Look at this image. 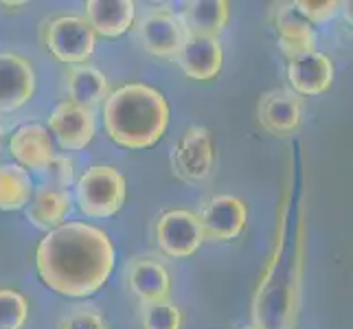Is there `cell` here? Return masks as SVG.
Returning <instances> with one entry per match:
<instances>
[{
    "instance_id": "obj_2",
    "label": "cell",
    "mask_w": 353,
    "mask_h": 329,
    "mask_svg": "<svg viewBox=\"0 0 353 329\" xmlns=\"http://www.w3.org/2000/svg\"><path fill=\"white\" fill-rule=\"evenodd\" d=\"M103 126L121 148H152L169 126V103L161 90L148 83H125L105 97Z\"/></svg>"
},
{
    "instance_id": "obj_18",
    "label": "cell",
    "mask_w": 353,
    "mask_h": 329,
    "mask_svg": "<svg viewBox=\"0 0 353 329\" xmlns=\"http://www.w3.org/2000/svg\"><path fill=\"white\" fill-rule=\"evenodd\" d=\"M64 90L68 94V101L92 108L105 101V97L110 94V81L99 68L90 64H77L68 68L64 77Z\"/></svg>"
},
{
    "instance_id": "obj_20",
    "label": "cell",
    "mask_w": 353,
    "mask_h": 329,
    "mask_svg": "<svg viewBox=\"0 0 353 329\" xmlns=\"http://www.w3.org/2000/svg\"><path fill=\"white\" fill-rule=\"evenodd\" d=\"M70 196L68 191L42 187L31 196L27 204V219L42 230H53L64 224V219L70 213Z\"/></svg>"
},
{
    "instance_id": "obj_19",
    "label": "cell",
    "mask_w": 353,
    "mask_h": 329,
    "mask_svg": "<svg viewBox=\"0 0 353 329\" xmlns=\"http://www.w3.org/2000/svg\"><path fill=\"white\" fill-rule=\"evenodd\" d=\"M128 286L141 303L165 301L172 290L167 268L156 259H137L128 268Z\"/></svg>"
},
{
    "instance_id": "obj_6",
    "label": "cell",
    "mask_w": 353,
    "mask_h": 329,
    "mask_svg": "<svg viewBox=\"0 0 353 329\" xmlns=\"http://www.w3.org/2000/svg\"><path fill=\"white\" fill-rule=\"evenodd\" d=\"M176 174L187 182H202L211 176L215 165V148L211 132L202 126H191L172 152Z\"/></svg>"
},
{
    "instance_id": "obj_17",
    "label": "cell",
    "mask_w": 353,
    "mask_h": 329,
    "mask_svg": "<svg viewBox=\"0 0 353 329\" xmlns=\"http://www.w3.org/2000/svg\"><path fill=\"white\" fill-rule=\"evenodd\" d=\"M178 16L193 38H217L228 24L230 5L224 0H193L182 5Z\"/></svg>"
},
{
    "instance_id": "obj_26",
    "label": "cell",
    "mask_w": 353,
    "mask_h": 329,
    "mask_svg": "<svg viewBox=\"0 0 353 329\" xmlns=\"http://www.w3.org/2000/svg\"><path fill=\"white\" fill-rule=\"evenodd\" d=\"M44 172L51 174V180H53V185H48V187L66 191V187L72 182V161H70V158H66V156H55L53 163L48 165Z\"/></svg>"
},
{
    "instance_id": "obj_4",
    "label": "cell",
    "mask_w": 353,
    "mask_h": 329,
    "mask_svg": "<svg viewBox=\"0 0 353 329\" xmlns=\"http://www.w3.org/2000/svg\"><path fill=\"white\" fill-rule=\"evenodd\" d=\"M44 44L55 59L68 66L86 64L94 53L97 35L79 16H59L44 29Z\"/></svg>"
},
{
    "instance_id": "obj_9",
    "label": "cell",
    "mask_w": 353,
    "mask_h": 329,
    "mask_svg": "<svg viewBox=\"0 0 353 329\" xmlns=\"http://www.w3.org/2000/svg\"><path fill=\"white\" fill-rule=\"evenodd\" d=\"M198 222L204 239L209 237L213 241H233L246 228V202L237 196H215L204 204Z\"/></svg>"
},
{
    "instance_id": "obj_22",
    "label": "cell",
    "mask_w": 353,
    "mask_h": 329,
    "mask_svg": "<svg viewBox=\"0 0 353 329\" xmlns=\"http://www.w3.org/2000/svg\"><path fill=\"white\" fill-rule=\"evenodd\" d=\"M141 323H143V329H180L182 314L169 299L143 303Z\"/></svg>"
},
{
    "instance_id": "obj_23",
    "label": "cell",
    "mask_w": 353,
    "mask_h": 329,
    "mask_svg": "<svg viewBox=\"0 0 353 329\" xmlns=\"http://www.w3.org/2000/svg\"><path fill=\"white\" fill-rule=\"evenodd\" d=\"M29 316V303L16 290H0V329H22Z\"/></svg>"
},
{
    "instance_id": "obj_16",
    "label": "cell",
    "mask_w": 353,
    "mask_h": 329,
    "mask_svg": "<svg viewBox=\"0 0 353 329\" xmlns=\"http://www.w3.org/2000/svg\"><path fill=\"white\" fill-rule=\"evenodd\" d=\"M83 20L90 24L94 35L119 38L134 27L137 5L132 0H88Z\"/></svg>"
},
{
    "instance_id": "obj_7",
    "label": "cell",
    "mask_w": 353,
    "mask_h": 329,
    "mask_svg": "<svg viewBox=\"0 0 353 329\" xmlns=\"http://www.w3.org/2000/svg\"><path fill=\"white\" fill-rule=\"evenodd\" d=\"M48 128L62 150L79 152L88 148L97 134V119L92 108H83L72 101H59L48 114Z\"/></svg>"
},
{
    "instance_id": "obj_13",
    "label": "cell",
    "mask_w": 353,
    "mask_h": 329,
    "mask_svg": "<svg viewBox=\"0 0 353 329\" xmlns=\"http://www.w3.org/2000/svg\"><path fill=\"white\" fill-rule=\"evenodd\" d=\"M288 79L294 94H323L334 83V64L319 51L292 57L288 64Z\"/></svg>"
},
{
    "instance_id": "obj_3",
    "label": "cell",
    "mask_w": 353,
    "mask_h": 329,
    "mask_svg": "<svg viewBox=\"0 0 353 329\" xmlns=\"http://www.w3.org/2000/svg\"><path fill=\"white\" fill-rule=\"evenodd\" d=\"M128 196L125 176L110 165H92L86 169L75 185V198L79 211L92 217L103 219L121 211Z\"/></svg>"
},
{
    "instance_id": "obj_8",
    "label": "cell",
    "mask_w": 353,
    "mask_h": 329,
    "mask_svg": "<svg viewBox=\"0 0 353 329\" xmlns=\"http://www.w3.org/2000/svg\"><path fill=\"white\" fill-rule=\"evenodd\" d=\"M202 239L204 235L196 213L185 209H174L158 217L156 243L167 257H178V259L189 257V255H193L200 248Z\"/></svg>"
},
{
    "instance_id": "obj_15",
    "label": "cell",
    "mask_w": 353,
    "mask_h": 329,
    "mask_svg": "<svg viewBox=\"0 0 353 329\" xmlns=\"http://www.w3.org/2000/svg\"><path fill=\"white\" fill-rule=\"evenodd\" d=\"M276 40L288 59L316 51V29L292 5H281L274 16Z\"/></svg>"
},
{
    "instance_id": "obj_10",
    "label": "cell",
    "mask_w": 353,
    "mask_h": 329,
    "mask_svg": "<svg viewBox=\"0 0 353 329\" xmlns=\"http://www.w3.org/2000/svg\"><path fill=\"white\" fill-rule=\"evenodd\" d=\"M35 86L38 79L27 57L0 53V112H14L29 103L35 94Z\"/></svg>"
},
{
    "instance_id": "obj_28",
    "label": "cell",
    "mask_w": 353,
    "mask_h": 329,
    "mask_svg": "<svg viewBox=\"0 0 353 329\" xmlns=\"http://www.w3.org/2000/svg\"><path fill=\"white\" fill-rule=\"evenodd\" d=\"M246 329H265V327H261V325H252V327H246Z\"/></svg>"
},
{
    "instance_id": "obj_24",
    "label": "cell",
    "mask_w": 353,
    "mask_h": 329,
    "mask_svg": "<svg viewBox=\"0 0 353 329\" xmlns=\"http://www.w3.org/2000/svg\"><path fill=\"white\" fill-rule=\"evenodd\" d=\"M294 9L314 27V24H325L336 18L338 11L343 9V3L338 0H299L294 3Z\"/></svg>"
},
{
    "instance_id": "obj_11",
    "label": "cell",
    "mask_w": 353,
    "mask_h": 329,
    "mask_svg": "<svg viewBox=\"0 0 353 329\" xmlns=\"http://www.w3.org/2000/svg\"><path fill=\"white\" fill-rule=\"evenodd\" d=\"M9 152L16 158V165L38 174H42L57 156L51 132L40 123L20 126L9 139Z\"/></svg>"
},
{
    "instance_id": "obj_27",
    "label": "cell",
    "mask_w": 353,
    "mask_h": 329,
    "mask_svg": "<svg viewBox=\"0 0 353 329\" xmlns=\"http://www.w3.org/2000/svg\"><path fill=\"white\" fill-rule=\"evenodd\" d=\"M3 141H5V132H3V126H0V150H3Z\"/></svg>"
},
{
    "instance_id": "obj_14",
    "label": "cell",
    "mask_w": 353,
    "mask_h": 329,
    "mask_svg": "<svg viewBox=\"0 0 353 329\" xmlns=\"http://www.w3.org/2000/svg\"><path fill=\"white\" fill-rule=\"evenodd\" d=\"M176 62L187 77L196 81H209L217 77L224 64V48L220 38H193L189 35Z\"/></svg>"
},
{
    "instance_id": "obj_1",
    "label": "cell",
    "mask_w": 353,
    "mask_h": 329,
    "mask_svg": "<svg viewBox=\"0 0 353 329\" xmlns=\"http://www.w3.org/2000/svg\"><path fill=\"white\" fill-rule=\"evenodd\" d=\"M35 268L46 288L62 297L83 299L101 290L114 270V246L105 230L68 222L38 243Z\"/></svg>"
},
{
    "instance_id": "obj_12",
    "label": "cell",
    "mask_w": 353,
    "mask_h": 329,
    "mask_svg": "<svg viewBox=\"0 0 353 329\" xmlns=\"http://www.w3.org/2000/svg\"><path fill=\"white\" fill-rule=\"evenodd\" d=\"M259 123L265 132L274 137H288L301 128L303 121V103L299 94L288 88H276L265 92L257 106Z\"/></svg>"
},
{
    "instance_id": "obj_25",
    "label": "cell",
    "mask_w": 353,
    "mask_h": 329,
    "mask_svg": "<svg viewBox=\"0 0 353 329\" xmlns=\"http://www.w3.org/2000/svg\"><path fill=\"white\" fill-rule=\"evenodd\" d=\"M59 329H108L103 316L94 310H75L64 316Z\"/></svg>"
},
{
    "instance_id": "obj_5",
    "label": "cell",
    "mask_w": 353,
    "mask_h": 329,
    "mask_svg": "<svg viewBox=\"0 0 353 329\" xmlns=\"http://www.w3.org/2000/svg\"><path fill=\"white\" fill-rule=\"evenodd\" d=\"M189 38L180 16L167 7L148 9L137 24V40L154 57L176 59Z\"/></svg>"
},
{
    "instance_id": "obj_21",
    "label": "cell",
    "mask_w": 353,
    "mask_h": 329,
    "mask_svg": "<svg viewBox=\"0 0 353 329\" xmlns=\"http://www.w3.org/2000/svg\"><path fill=\"white\" fill-rule=\"evenodd\" d=\"M33 196V180L27 169L16 163L0 165V211H18Z\"/></svg>"
}]
</instances>
